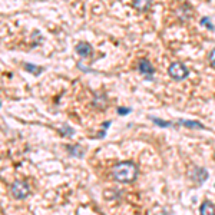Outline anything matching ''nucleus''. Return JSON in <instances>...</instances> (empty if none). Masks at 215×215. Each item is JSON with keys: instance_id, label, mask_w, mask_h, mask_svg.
<instances>
[{"instance_id": "1", "label": "nucleus", "mask_w": 215, "mask_h": 215, "mask_svg": "<svg viewBox=\"0 0 215 215\" xmlns=\"http://www.w3.org/2000/svg\"><path fill=\"white\" fill-rule=\"evenodd\" d=\"M136 175H138V168L131 161L119 162V164H116L112 168V176H114V179H116L118 182H122V184L132 182L136 178Z\"/></svg>"}, {"instance_id": "2", "label": "nucleus", "mask_w": 215, "mask_h": 215, "mask_svg": "<svg viewBox=\"0 0 215 215\" xmlns=\"http://www.w3.org/2000/svg\"><path fill=\"white\" fill-rule=\"evenodd\" d=\"M10 191H12V195L16 199H25L30 192V186L26 181H15L12 184Z\"/></svg>"}, {"instance_id": "3", "label": "nucleus", "mask_w": 215, "mask_h": 215, "mask_svg": "<svg viewBox=\"0 0 215 215\" xmlns=\"http://www.w3.org/2000/svg\"><path fill=\"white\" fill-rule=\"evenodd\" d=\"M168 75L174 79V80H184L186 76H188V69L179 63V62H175L172 63L169 67H168Z\"/></svg>"}, {"instance_id": "4", "label": "nucleus", "mask_w": 215, "mask_h": 215, "mask_svg": "<svg viewBox=\"0 0 215 215\" xmlns=\"http://www.w3.org/2000/svg\"><path fill=\"white\" fill-rule=\"evenodd\" d=\"M75 49H76V53L80 57H89L92 55V46L87 42H79Z\"/></svg>"}, {"instance_id": "5", "label": "nucleus", "mask_w": 215, "mask_h": 215, "mask_svg": "<svg viewBox=\"0 0 215 215\" xmlns=\"http://www.w3.org/2000/svg\"><path fill=\"white\" fill-rule=\"evenodd\" d=\"M191 175H192V178L196 179V182H199V184H202L205 179H208V172H206L205 168H194V171H192Z\"/></svg>"}, {"instance_id": "6", "label": "nucleus", "mask_w": 215, "mask_h": 215, "mask_svg": "<svg viewBox=\"0 0 215 215\" xmlns=\"http://www.w3.org/2000/svg\"><path fill=\"white\" fill-rule=\"evenodd\" d=\"M139 72L141 73H144V75H154L155 73V69H154V66L151 65V62L149 60H146V59H144V60H141L139 62Z\"/></svg>"}, {"instance_id": "7", "label": "nucleus", "mask_w": 215, "mask_h": 215, "mask_svg": "<svg viewBox=\"0 0 215 215\" xmlns=\"http://www.w3.org/2000/svg\"><path fill=\"white\" fill-rule=\"evenodd\" d=\"M178 124L186 126V128H192V129H205L204 125H201L199 122H195V121H184V119H179Z\"/></svg>"}, {"instance_id": "8", "label": "nucleus", "mask_w": 215, "mask_h": 215, "mask_svg": "<svg viewBox=\"0 0 215 215\" xmlns=\"http://www.w3.org/2000/svg\"><path fill=\"white\" fill-rule=\"evenodd\" d=\"M199 212H201V214H214V212H215V206H214L209 201H205V202L201 205Z\"/></svg>"}, {"instance_id": "9", "label": "nucleus", "mask_w": 215, "mask_h": 215, "mask_svg": "<svg viewBox=\"0 0 215 215\" xmlns=\"http://www.w3.org/2000/svg\"><path fill=\"white\" fill-rule=\"evenodd\" d=\"M67 151L70 152V155H75V156H79V158H82L83 154H85V149L80 145H75V148L73 146H67Z\"/></svg>"}, {"instance_id": "10", "label": "nucleus", "mask_w": 215, "mask_h": 215, "mask_svg": "<svg viewBox=\"0 0 215 215\" xmlns=\"http://www.w3.org/2000/svg\"><path fill=\"white\" fill-rule=\"evenodd\" d=\"M149 5H151V0H135V2H134V6H135L136 9H139V10L148 9Z\"/></svg>"}, {"instance_id": "11", "label": "nucleus", "mask_w": 215, "mask_h": 215, "mask_svg": "<svg viewBox=\"0 0 215 215\" xmlns=\"http://www.w3.org/2000/svg\"><path fill=\"white\" fill-rule=\"evenodd\" d=\"M25 67H26V70H29V72L33 73V75H39V73L42 72V67H36V66L32 65V63H26Z\"/></svg>"}, {"instance_id": "12", "label": "nucleus", "mask_w": 215, "mask_h": 215, "mask_svg": "<svg viewBox=\"0 0 215 215\" xmlns=\"http://www.w3.org/2000/svg\"><path fill=\"white\" fill-rule=\"evenodd\" d=\"M158 126H162V128H169V126H172V124H169V122H165V121H161V119H158V118H152V116H149Z\"/></svg>"}, {"instance_id": "13", "label": "nucleus", "mask_w": 215, "mask_h": 215, "mask_svg": "<svg viewBox=\"0 0 215 215\" xmlns=\"http://www.w3.org/2000/svg\"><path fill=\"white\" fill-rule=\"evenodd\" d=\"M201 25H202V26H206V27H209L211 30H214V25H212V23L208 20V17H204V19L201 20Z\"/></svg>"}, {"instance_id": "14", "label": "nucleus", "mask_w": 215, "mask_h": 215, "mask_svg": "<svg viewBox=\"0 0 215 215\" xmlns=\"http://www.w3.org/2000/svg\"><path fill=\"white\" fill-rule=\"evenodd\" d=\"M129 112H131L129 108H118V114L119 115H128Z\"/></svg>"}, {"instance_id": "15", "label": "nucleus", "mask_w": 215, "mask_h": 215, "mask_svg": "<svg viewBox=\"0 0 215 215\" xmlns=\"http://www.w3.org/2000/svg\"><path fill=\"white\" fill-rule=\"evenodd\" d=\"M209 60H211V66L215 69V49H212V52L209 55Z\"/></svg>"}]
</instances>
